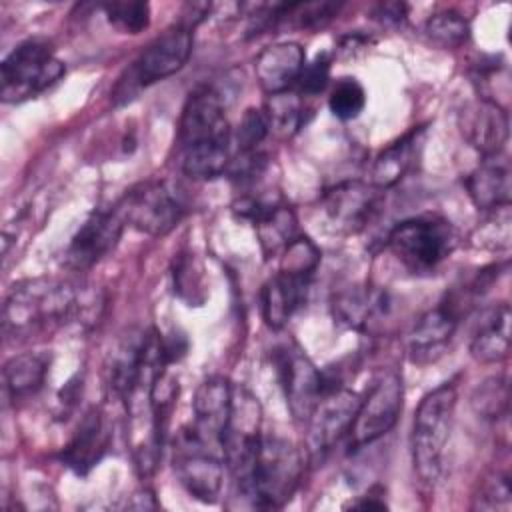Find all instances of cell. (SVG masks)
I'll list each match as a JSON object with an SVG mask.
<instances>
[{"label": "cell", "instance_id": "20", "mask_svg": "<svg viewBox=\"0 0 512 512\" xmlns=\"http://www.w3.org/2000/svg\"><path fill=\"white\" fill-rule=\"evenodd\" d=\"M304 64L306 54L298 42H276L258 52L254 74L260 88L268 96H274L296 86Z\"/></svg>", "mask_w": 512, "mask_h": 512}, {"label": "cell", "instance_id": "29", "mask_svg": "<svg viewBox=\"0 0 512 512\" xmlns=\"http://www.w3.org/2000/svg\"><path fill=\"white\" fill-rule=\"evenodd\" d=\"M172 282L174 292L188 302V306H200L206 298L204 270L196 254L180 252L172 262Z\"/></svg>", "mask_w": 512, "mask_h": 512}, {"label": "cell", "instance_id": "31", "mask_svg": "<svg viewBox=\"0 0 512 512\" xmlns=\"http://www.w3.org/2000/svg\"><path fill=\"white\" fill-rule=\"evenodd\" d=\"M102 12L110 26L122 34H140L150 24V4L140 0H112L104 2Z\"/></svg>", "mask_w": 512, "mask_h": 512}, {"label": "cell", "instance_id": "36", "mask_svg": "<svg viewBox=\"0 0 512 512\" xmlns=\"http://www.w3.org/2000/svg\"><path fill=\"white\" fill-rule=\"evenodd\" d=\"M512 506V488L508 472L490 474L482 486L478 496H474V510H510Z\"/></svg>", "mask_w": 512, "mask_h": 512}, {"label": "cell", "instance_id": "25", "mask_svg": "<svg viewBox=\"0 0 512 512\" xmlns=\"http://www.w3.org/2000/svg\"><path fill=\"white\" fill-rule=\"evenodd\" d=\"M470 354L476 362L498 364L510 354V306L506 302L486 308L470 338Z\"/></svg>", "mask_w": 512, "mask_h": 512}, {"label": "cell", "instance_id": "15", "mask_svg": "<svg viewBox=\"0 0 512 512\" xmlns=\"http://www.w3.org/2000/svg\"><path fill=\"white\" fill-rule=\"evenodd\" d=\"M466 308L454 294H448L434 308L426 310L406 334V356L414 364L436 362L450 346Z\"/></svg>", "mask_w": 512, "mask_h": 512}, {"label": "cell", "instance_id": "2", "mask_svg": "<svg viewBox=\"0 0 512 512\" xmlns=\"http://www.w3.org/2000/svg\"><path fill=\"white\" fill-rule=\"evenodd\" d=\"M232 128L218 90L198 86L190 92L178 124L180 168L194 180H212L228 170Z\"/></svg>", "mask_w": 512, "mask_h": 512}, {"label": "cell", "instance_id": "17", "mask_svg": "<svg viewBox=\"0 0 512 512\" xmlns=\"http://www.w3.org/2000/svg\"><path fill=\"white\" fill-rule=\"evenodd\" d=\"M458 126L466 142L482 156L502 154L508 142V112L500 102L476 98L460 110Z\"/></svg>", "mask_w": 512, "mask_h": 512}, {"label": "cell", "instance_id": "4", "mask_svg": "<svg viewBox=\"0 0 512 512\" xmlns=\"http://www.w3.org/2000/svg\"><path fill=\"white\" fill-rule=\"evenodd\" d=\"M458 402L456 380L430 390L418 404L410 432V456L414 474L424 488H434L442 476L444 452Z\"/></svg>", "mask_w": 512, "mask_h": 512}, {"label": "cell", "instance_id": "30", "mask_svg": "<svg viewBox=\"0 0 512 512\" xmlns=\"http://www.w3.org/2000/svg\"><path fill=\"white\" fill-rule=\"evenodd\" d=\"M426 36L442 48H460L470 40V24L456 10L432 14L424 24Z\"/></svg>", "mask_w": 512, "mask_h": 512}, {"label": "cell", "instance_id": "37", "mask_svg": "<svg viewBox=\"0 0 512 512\" xmlns=\"http://www.w3.org/2000/svg\"><path fill=\"white\" fill-rule=\"evenodd\" d=\"M270 132L268 126V118L264 114V110L260 108H246L240 124L236 128V148L238 152H256L260 150V144L266 140Z\"/></svg>", "mask_w": 512, "mask_h": 512}, {"label": "cell", "instance_id": "10", "mask_svg": "<svg viewBox=\"0 0 512 512\" xmlns=\"http://www.w3.org/2000/svg\"><path fill=\"white\" fill-rule=\"evenodd\" d=\"M404 406V384L396 370L380 372L362 396L358 414L348 432L350 452L386 436L398 422Z\"/></svg>", "mask_w": 512, "mask_h": 512}, {"label": "cell", "instance_id": "18", "mask_svg": "<svg viewBox=\"0 0 512 512\" xmlns=\"http://www.w3.org/2000/svg\"><path fill=\"white\" fill-rule=\"evenodd\" d=\"M108 444L110 430L104 414L100 408L92 406L78 422V428L74 430L68 444L62 448L60 462L68 466L74 474L86 476L102 460Z\"/></svg>", "mask_w": 512, "mask_h": 512}, {"label": "cell", "instance_id": "22", "mask_svg": "<svg viewBox=\"0 0 512 512\" xmlns=\"http://www.w3.org/2000/svg\"><path fill=\"white\" fill-rule=\"evenodd\" d=\"M312 278L296 276L278 270L274 276H270L260 294V308L262 318L272 330H280L292 314L304 306L308 292H310Z\"/></svg>", "mask_w": 512, "mask_h": 512}, {"label": "cell", "instance_id": "14", "mask_svg": "<svg viewBox=\"0 0 512 512\" xmlns=\"http://www.w3.org/2000/svg\"><path fill=\"white\" fill-rule=\"evenodd\" d=\"M382 202L384 192L372 182L344 180L322 194L320 210L334 232L358 234L380 214Z\"/></svg>", "mask_w": 512, "mask_h": 512}, {"label": "cell", "instance_id": "12", "mask_svg": "<svg viewBox=\"0 0 512 512\" xmlns=\"http://www.w3.org/2000/svg\"><path fill=\"white\" fill-rule=\"evenodd\" d=\"M272 360L282 394L286 398V406L292 418L304 424L318 398L322 396V374L306 356V352L290 338L276 344Z\"/></svg>", "mask_w": 512, "mask_h": 512}, {"label": "cell", "instance_id": "5", "mask_svg": "<svg viewBox=\"0 0 512 512\" xmlns=\"http://www.w3.org/2000/svg\"><path fill=\"white\" fill-rule=\"evenodd\" d=\"M460 234L440 214H418L392 226L386 248L410 274H432L458 248Z\"/></svg>", "mask_w": 512, "mask_h": 512}, {"label": "cell", "instance_id": "16", "mask_svg": "<svg viewBox=\"0 0 512 512\" xmlns=\"http://www.w3.org/2000/svg\"><path fill=\"white\" fill-rule=\"evenodd\" d=\"M124 226L126 224L114 206L94 210L72 236L64 252V264L76 272L90 270L116 248Z\"/></svg>", "mask_w": 512, "mask_h": 512}, {"label": "cell", "instance_id": "19", "mask_svg": "<svg viewBox=\"0 0 512 512\" xmlns=\"http://www.w3.org/2000/svg\"><path fill=\"white\" fill-rule=\"evenodd\" d=\"M232 388L234 384L228 378L210 376L196 388V394L192 400L194 430L218 450H220V438L230 414Z\"/></svg>", "mask_w": 512, "mask_h": 512}, {"label": "cell", "instance_id": "32", "mask_svg": "<svg viewBox=\"0 0 512 512\" xmlns=\"http://www.w3.org/2000/svg\"><path fill=\"white\" fill-rule=\"evenodd\" d=\"M472 408L486 420H500L508 414V382L506 376H490L472 392Z\"/></svg>", "mask_w": 512, "mask_h": 512}, {"label": "cell", "instance_id": "1", "mask_svg": "<svg viewBox=\"0 0 512 512\" xmlns=\"http://www.w3.org/2000/svg\"><path fill=\"white\" fill-rule=\"evenodd\" d=\"M104 298L70 282L28 278L16 282L4 298L2 332L12 342H26L56 328L78 324L94 326Z\"/></svg>", "mask_w": 512, "mask_h": 512}, {"label": "cell", "instance_id": "42", "mask_svg": "<svg viewBox=\"0 0 512 512\" xmlns=\"http://www.w3.org/2000/svg\"><path fill=\"white\" fill-rule=\"evenodd\" d=\"M126 506L136 510H148V508H158V502L154 500V494L150 490H140L132 496V502H128Z\"/></svg>", "mask_w": 512, "mask_h": 512}, {"label": "cell", "instance_id": "40", "mask_svg": "<svg viewBox=\"0 0 512 512\" xmlns=\"http://www.w3.org/2000/svg\"><path fill=\"white\" fill-rule=\"evenodd\" d=\"M344 508H352V510H386V502L380 496L368 494V496H358L356 500H350L348 504H344Z\"/></svg>", "mask_w": 512, "mask_h": 512}, {"label": "cell", "instance_id": "8", "mask_svg": "<svg viewBox=\"0 0 512 512\" xmlns=\"http://www.w3.org/2000/svg\"><path fill=\"white\" fill-rule=\"evenodd\" d=\"M172 468L180 486L196 500L214 504L224 484V458L194 426H182L172 440Z\"/></svg>", "mask_w": 512, "mask_h": 512}, {"label": "cell", "instance_id": "7", "mask_svg": "<svg viewBox=\"0 0 512 512\" xmlns=\"http://www.w3.org/2000/svg\"><path fill=\"white\" fill-rule=\"evenodd\" d=\"M64 64L54 56V48L44 38L20 42L0 64V94L4 102H22L64 76Z\"/></svg>", "mask_w": 512, "mask_h": 512}, {"label": "cell", "instance_id": "35", "mask_svg": "<svg viewBox=\"0 0 512 512\" xmlns=\"http://www.w3.org/2000/svg\"><path fill=\"white\" fill-rule=\"evenodd\" d=\"M328 106L338 120L346 122L358 118L366 106L364 86L356 78H340L328 96Z\"/></svg>", "mask_w": 512, "mask_h": 512}, {"label": "cell", "instance_id": "23", "mask_svg": "<svg viewBox=\"0 0 512 512\" xmlns=\"http://www.w3.org/2000/svg\"><path fill=\"white\" fill-rule=\"evenodd\" d=\"M392 308V300L384 290H374L370 286H354L338 292L332 300L334 318L354 330L370 332L378 322H382Z\"/></svg>", "mask_w": 512, "mask_h": 512}, {"label": "cell", "instance_id": "9", "mask_svg": "<svg viewBox=\"0 0 512 512\" xmlns=\"http://www.w3.org/2000/svg\"><path fill=\"white\" fill-rule=\"evenodd\" d=\"M114 208L126 226L148 236H166L184 218L180 196L162 180H146L132 186Z\"/></svg>", "mask_w": 512, "mask_h": 512}, {"label": "cell", "instance_id": "33", "mask_svg": "<svg viewBox=\"0 0 512 512\" xmlns=\"http://www.w3.org/2000/svg\"><path fill=\"white\" fill-rule=\"evenodd\" d=\"M320 248L308 238L298 234L280 254V268L282 272L314 278V272L320 264Z\"/></svg>", "mask_w": 512, "mask_h": 512}, {"label": "cell", "instance_id": "28", "mask_svg": "<svg viewBox=\"0 0 512 512\" xmlns=\"http://www.w3.org/2000/svg\"><path fill=\"white\" fill-rule=\"evenodd\" d=\"M264 114L268 118L270 130H274L278 136L290 138L296 134L302 124L306 122V106H304V96L298 94L294 88L274 94L268 98Z\"/></svg>", "mask_w": 512, "mask_h": 512}, {"label": "cell", "instance_id": "11", "mask_svg": "<svg viewBox=\"0 0 512 512\" xmlns=\"http://www.w3.org/2000/svg\"><path fill=\"white\" fill-rule=\"evenodd\" d=\"M362 396L346 386L324 390L306 424V452L312 464H320L330 450L348 438Z\"/></svg>", "mask_w": 512, "mask_h": 512}, {"label": "cell", "instance_id": "38", "mask_svg": "<svg viewBox=\"0 0 512 512\" xmlns=\"http://www.w3.org/2000/svg\"><path fill=\"white\" fill-rule=\"evenodd\" d=\"M330 68H332V60L328 54H318L314 60L306 62L298 76L296 92L302 94L304 98L320 94L330 82Z\"/></svg>", "mask_w": 512, "mask_h": 512}, {"label": "cell", "instance_id": "39", "mask_svg": "<svg viewBox=\"0 0 512 512\" xmlns=\"http://www.w3.org/2000/svg\"><path fill=\"white\" fill-rule=\"evenodd\" d=\"M408 6L404 2H380L374 6V18L388 26H400L406 20Z\"/></svg>", "mask_w": 512, "mask_h": 512}, {"label": "cell", "instance_id": "26", "mask_svg": "<svg viewBox=\"0 0 512 512\" xmlns=\"http://www.w3.org/2000/svg\"><path fill=\"white\" fill-rule=\"evenodd\" d=\"M252 224L266 260L280 256L282 250L298 236L294 210L278 198H272L252 220Z\"/></svg>", "mask_w": 512, "mask_h": 512}, {"label": "cell", "instance_id": "3", "mask_svg": "<svg viewBox=\"0 0 512 512\" xmlns=\"http://www.w3.org/2000/svg\"><path fill=\"white\" fill-rule=\"evenodd\" d=\"M302 472V454L290 440L262 434L250 464L232 476V498L248 508H282L298 490Z\"/></svg>", "mask_w": 512, "mask_h": 512}, {"label": "cell", "instance_id": "34", "mask_svg": "<svg viewBox=\"0 0 512 512\" xmlns=\"http://www.w3.org/2000/svg\"><path fill=\"white\" fill-rule=\"evenodd\" d=\"M486 214L488 218L484 224L478 226V230L472 236V242L484 250L506 252L510 248V238H512L510 206H502Z\"/></svg>", "mask_w": 512, "mask_h": 512}, {"label": "cell", "instance_id": "41", "mask_svg": "<svg viewBox=\"0 0 512 512\" xmlns=\"http://www.w3.org/2000/svg\"><path fill=\"white\" fill-rule=\"evenodd\" d=\"M368 44V38L366 36H360V34H348V36H344L342 40H340V52L344 54V56H354L358 50H362L364 46Z\"/></svg>", "mask_w": 512, "mask_h": 512}, {"label": "cell", "instance_id": "27", "mask_svg": "<svg viewBox=\"0 0 512 512\" xmlns=\"http://www.w3.org/2000/svg\"><path fill=\"white\" fill-rule=\"evenodd\" d=\"M50 368V358L38 352H22L12 356L2 370L4 392L10 400H24L42 390Z\"/></svg>", "mask_w": 512, "mask_h": 512}, {"label": "cell", "instance_id": "6", "mask_svg": "<svg viewBox=\"0 0 512 512\" xmlns=\"http://www.w3.org/2000/svg\"><path fill=\"white\" fill-rule=\"evenodd\" d=\"M192 26L178 22L156 36L120 74L110 96L116 106L132 102L144 88L176 74L192 54Z\"/></svg>", "mask_w": 512, "mask_h": 512}, {"label": "cell", "instance_id": "13", "mask_svg": "<svg viewBox=\"0 0 512 512\" xmlns=\"http://www.w3.org/2000/svg\"><path fill=\"white\" fill-rule=\"evenodd\" d=\"M262 408L258 398L242 384L232 388L228 422L220 438V452L230 476L240 474L252 460L262 438Z\"/></svg>", "mask_w": 512, "mask_h": 512}, {"label": "cell", "instance_id": "21", "mask_svg": "<svg viewBox=\"0 0 512 512\" xmlns=\"http://www.w3.org/2000/svg\"><path fill=\"white\" fill-rule=\"evenodd\" d=\"M464 186L472 204L482 212L510 206V162L504 154L482 156L480 164L466 176Z\"/></svg>", "mask_w": 512, "mask_h": 512}, {"label": "cell", "instance_id": "24", "mask_svg": "<svg viewBox=\"0 0 512 512\" xmlns=\"http://www.w3.org/2000/svg\"><path fill=\"white\" fill-rule=\"evenodd\" d=\"M424 136L426 126H414L404 136L380 150L370 170V182L382 192L394 188L414 168L424 144Z\"/></svg>", "mask_w": 512, "mask_h": 512}]
</instances>
